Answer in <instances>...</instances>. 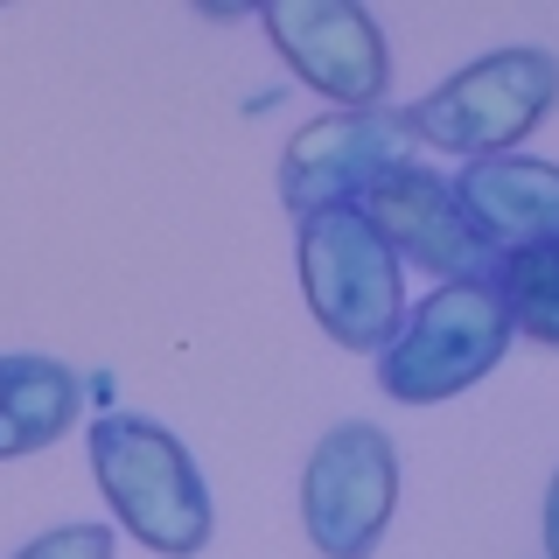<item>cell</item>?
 I'll use <instances>...</instances> for the list:
<instances>
[{
  "instance_id": "obj_4",
  "label": "cell",
  "mask_w": 559,
  "mask_h": 559,
  "mask_svg": "<svg viewBox=\"0 0 559 559\" xmlns=\"http://www.w3.org/2000/svg\"><path fill=\"white\" fill-rule=\"evenodd\" d=\"M518 329L503 314L497 287H489V273L441 280L419 308H406V329L392 336V349H378V384L399 406H441V399L497 371Z\"/></svg>"
},
{
  "instance_id": "obj_3",
  "label": "cell",
  "mask_w": 559,
  "mask_h": 559,
  "mask_svg": "<svg viewBox=\"0 0 559 559\" xmlns=\"http://www.w3.org/2000/svg\"><path fill=\"white\" fill-rule=\"evenodd\" d=\"M294 252H301V294L322 336H336L343 349H371V357L392 349V336L406 329V266L357 203L301 217Z\"/></svg>"
},
{
  "instance_id": "obj_8",
  "label": "cell",
  "mask_w": 559,
  "mask_h": 559,
  "mask_svg": "<svg viewBox=\"0 0 559 559\" xmlns=\"http://www.w3.org/2000/svg\"><path fill=\"white\" fill-rule=\"evenodd\" d=\"M357 210L399 252V266H419L427 280H483L497 266L489 238L468 224V210H462V197H454V182L441 168H419V162L384 168L357 197Z\"/></svg>"
},
{
  "instance_id": "obj_5",
  "label": "cell",
  "mask_w": 559,
  "mask_h": 559,
  "mask_svg": "<svg viewBox=\"0 0 559 559\" xmlns=\"http://www.w3.org/2000/svg\"><path fill=\"white\" fill-rule=\"evenodd\" d=\"M399 511V448L371 419H336L301 468V524L322 559H371Z\"/></svg>"
},
{
  "instance_id": "obj_12",
  "label": "cell",
  "mask_w": 559,
  "mask_h": 559,
  "mask_svg": "<svg viewBox=\"0 0 559 559\" xmlns=\"http://www.w3.org/2000/svg\"><path fill=\"white\" fill-rule=\"evenodd\" d=\"M14 559H119V538H112V524L84 518V524H57V532L28 538Z\"/></svg>"
},
{
  "instance_id": "obj_7",
  "label": "cell",
  "mask_w": 559,
  "mask_h": 559,
  "mask_svg": "<svg viewBox=\"0 0 559 559\" xmlns=\"http://www.w3.org/2000/svg\"><path fill=\"white\" fill-rule=\"evenodd\" d=\"M413 127L399 105H371V112H322L280 147V203L301 224L314 210L357 203L384 168L413 162Z\"/></svg>"
},
{
  "instance_id": "obj_9",
  "label": "cell",
  "mask_w": 559,
  "mask_h": 559,
  "mask_svg": "<svg viewBox=\"0 0 559 559\" xmlns=\"http://www.w3.org/2000/svg\"><path fill=\"white\" fill-rule=\"evenodd\" d=\"M454 197H462L468 224L489 238V252H518V245L559 238V162L483 154V162L454 168Z\"/></svg>"
},
{
  "instance_id": "obj_2",
  "label": "cell",
  "mask_w": 559,
  "mask_h": 559,
  "mask_svg": "<svg viewBox=\"0 0 559 559\" xmlns=\"http://www.w3.org/2000/svg\"><path fill=\"white\" fill-rule=\"evenodd\" d=\"M552 105H559V57L538 43H511L462 63L427 98H413L406 127L419 147H441L454 162H483V154H518Z\"/></svg>"
},
{
  "instance_id": "obj_11",
  "label": "cell",
  "mask_w": 559,
  "mask_h": 559,
  "mask_svg": "<svg viewBox=\"0 0 559 559\" xmlns=\"http://www.w3.org/2000/svg\"><path fill=\"white\" fill-rule=\"evenodd\" d=\"M489 287H497L503 314L524 343L559 349V238L552 245H518V252H497L489 266Z\"/></svg>"
},
{
  "instance_id": "obj_10",
  "label": "cell",
  "mask_w": 559,
  "mask_h": 559,
  "mask_svg": "<svg viewBox=\"0 0 559 559\" xmlns=\"http://www.w3.org/2000/svg\"><path fill=\"white\" fill-rule=\"evenodd\" d=\"M84 406V378L43 349H8L0 357V462L43 454L70 433Z\"/></svg>"
},
{
  "instance_id": "obj_6",
  "label": "cell",
  "mask_w": 559,
  "mask_h": 559,
  "mask_svg": "<svg viewBox=\"0 0 559 559\" xmlns=\"http://www.w3.org/2000/svg\"><path fill=\"white\" fill-rule=\"evenodd\" d=\"M259 28L273 35L280 63L336 112H371L392 98V49L357 0H266Z\"/></svg>"
},
{
  "instance_id": "obj_1",
  "label": "cell",
  "mask_w": 559,
  "mask_h": 559,
  "mask_svg": "<svg viewBox=\"0 0 559 559\" xmlns=\"http://www.w3.org/2000/svg\"><path fill=\"white\" fill-rule=\"evenodd\" d=\"M92 476L105 489V503H112L119 532L162 559H197L210 546V532H217L197 454L162 419L98 413L92 419Z\"/></svg>"
},
{
  "instance_id": "obj_13",
  "label": "cell",
  "mask_w": 559,
  "mask_h": 559,
  "mask_svg": "<svg viewBox=\"0 0 559 559\" xmlns=\"http://www.w3.org/2000/svg\"><path fill=\"white\" fill-rule=\"evenodd\" d=\"M546 559H559V468L546 483Z\"/></svg>"
}]
</instances>
